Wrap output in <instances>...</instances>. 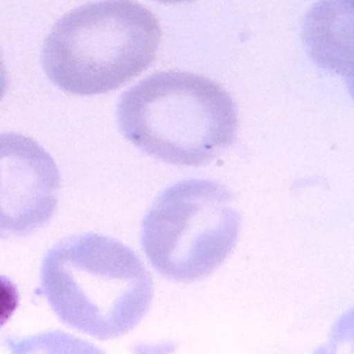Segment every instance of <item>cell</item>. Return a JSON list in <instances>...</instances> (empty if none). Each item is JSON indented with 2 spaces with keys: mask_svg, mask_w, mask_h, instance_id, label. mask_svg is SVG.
Masks as SVG:
<instances>
[{
  "mask_svg": "<svg viewBox=\"0 0 354 354\" xmlns=\"http://www.w3.org/2000/svg\"><path fill=\"white\" fill-rule=\"evenodd\" d=\"M123 136L142 152L174 165L202 167L234 144L237 107L229 93L198 74H153L118 103Z\"/></svg>",
  "mask_w": 354,
  "mask_h": 354,
  "instance_id": "obj_2",
  "label": "cell"
},
{
  "mask_svg": "<svg viewBox=\"0 0 354 354\" xmlns=\"http://www.w3.org/2000/svg\"><path fill=\"white\" fill-rule=\"evenodd\" d=\"M41 292L64 324L111 339L144 318L153 299V281L129 246L109 236L86 233L47 252Z\"/></svg>",
  "mask_w": 354,
  "mask_h": 354,
  "instance_id": "obj_1",
  "label": "cell"
},
{
  "mask_svg": "<svg viewBox=\"0 0 354 354\" xmlns=\"http://www.w3.org/2000/svg\"><path fill=\"white\" fill-rule=\"evenodd\" d=\"M8 86H9V80H8L7 68H6L1 50H0V101L3 100L5 97Z\"/></svg>",
  "mask_w": 354,
  "mask_h": 354,
  "instance_id": "obj_7",
  "label": "cell"
},
{
  "mask_svg": "<svg viewBox=\"0 0 354 354\" xmlns=\"http://www.w3.org/2000/svg\"><path fill=\"white\" fill-rule=\"evenodd\" d=\"M61 174L51 155L28 136L0 133V238L24 237L57 210Z\"/></svg>",
  "mask_w": 354,
  "mask_h": 354,
  "instance_id": "obj_5",
  "label": "cell"
},
{
  "mask_svg": "<svg viewBox=\"0 0 354 354\" xmlns=\"http://www.w3.org/2000/svg\"><path fill=\"white\" fill-rule=\"evenodd\" d=\"M161 30L134 0H99L62 17L45 40L42 65L64 92L94 96L121 88L156 57Z\"/></svg>",
  "mask_w": 354,
  "mask_h": 354,
  "instance_id": "obj_3",
  "label": "cell"
},
{
  "mask_svg": "<svg viewBox=\"0 0 354 354\" xmlns=\"http://www.w3.org/2000/svg\"><path fill=\"white\" fill-rule=\"evenodd\" d=\"M241 216L234 196L211 180H184L165 189L145 216L142 245L152 266L177 281L212 273L236 245Z\"/></svg>",
  "mask_w": 354,
  "mask_h": 354,
  "instance_id": "obj_4",
  "label": "cell"
},
{
  "mask_svg": "<svg viewBox=\"0 0 354 354\" xmlns=\"http://www.w3.org/2000/svg\"><path fill=\"white\" fill-rule=\"evenodd\" d=\"M156 1H159L161 3H188V1H194V0H156Z\"/></svg>",
  "mask_w": 354,
  "mask_h": 354,
  "instance_id": "obj_8",
  "label": "cell"
},
{
  "mask_svg": "<svg viewBox=\"0 0 354 354\" xmlns=\"http://www.w3.org/2000/svg\"><path fill=\"white\" fill-rule=\"evenodd\" d=\"M19 306V292L9 277L0 275V327L13 316Z\"/></svg>",
  "mask_w": 354,
  "mask_h": 354,
  "instance_id": "obj_6",
  "label": "cell"
}]
</instances>
